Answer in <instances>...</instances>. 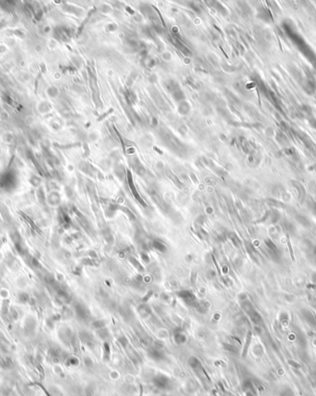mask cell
<instances>
[{"instance_id":"cell-2","label":"cell","mask_w":316,"mask_h":396,"mask_svg":"<svg viewBox=\"0 0 316 396\" xmlns=\"http://www.w3.org/2000/svg\"><path fill=\"white\" fill-rule=\"evenodd\" d=\"M149 355H150V357H152L156 361H160L164 358L163 353L158 349H152L149 353Z\"/></svg>"},{"instance_id":"cell-4","label":"cell","mask_w":316,"mask_h":396,"mask_svg":"<svg viewBox=\"0 0 316 396\" xmlns=\"http://www.w3.org/2000/svg\"><path fill=\"white\" fill-rule=\"evenodd\" d=\"M189 364H190V366L193 369H198V368H201L202 367L201 362L196 357H191L190 360H189Z\"/></svg>"},{"instance_id":"cell-6","label":"cell","mask_w":316,"mask_h":396,"mask_svg":"<svg viewBox=\"0 0 316 396\" xmlns=\"http://www.w3.org/2000/svg\"><path fill=\"white\" fill-rule=\"evenodd\" d=\"M154 246H155V247H156V249H158L159 251H164V250L165 249V246H164L163 244H161V243H159V242H157V241L154 243Z\"/></svg>"},{"instance_id":"cell-7","label":"cell","mask_w":316,"mask_h":396,"mask_svg":"<svg viewBox=\"0 0 316 396\" xmlns=\"http://www.w3.org/2000/svg\"><path fill=\"white\" fill-rule=\"evenodd\" d=\"M291 392V390L290 389H286L284 390L282 393H281V396H289L288 395V393H290Z\"/></svg>"},{"instance_id":"cell-1","label":"cell","mask_w":316,"mask_h":396,"mask_svg":"<svg viewBox=\"0 0 316 396\" xmlns=\"http://www.w3.org/2000/svg\"><path fill=\"white\" fill-rule=\"evenodd\" d=\"M153 383L155 384L156 387H157L158 389H160V390H167L171 386V382H170L169 379L165 376H163V375L156 376L153 379Z\"/></svg>"},{"instance_id":"cell-5","label":"cell","mask_w":316,"mask_h":396,"mask_svg":"<svg viewBox=\"0 0 316 396\" xmlns=\"http://www.w3.org/2000/svg\"><path fill=\"white\" fill-rule=\"evenodd\" d=\"M175 341H176L178 343H183V342L186 341V337L183 335L182 333L179 332V333H176V334H175Z\"/></svg>"},{"instance_id":"cell-3","label":"cell","mask_w":316,"mask_h":396,"mask_svg":"<svg viewBox=\"0 0 316 396\" xmlns=\"http://www.w3.org/2000/svg\"><path fill=\"white\" fill-rule=\"evenodd\" d=\"M286 238L287 247H288V249H289V254H290L291 260H292V262H295V255H294V251H293V248H292V245H291V242H290L289 235H288L287 233L286 234Z\"/></svg>"}]
</instances>
